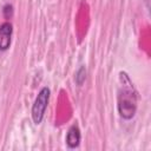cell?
Listing matches in <instances>:
<instances>
[{"instance_id":"cell-1","label":"cell","mask_w":151,"mask_h":151,"mask_svg":"<svg viewBox=\"0 0 151 151\" xmlns=\"http://www.w3.org/2000/svg\"><path fill=\"white\" fill-rule=\"evenodd\" d=\"M122 86L118 91V112L122 118L131 119L137 110V92L134 91L129 76L125 72L119 73Z\"/></svg>"},{"instance_id":"cell-4","label":"cell","mask_w":151,"mask_h":151,"mask_svg":"<svg viewBox=\"0 0 151 151\" xmlns=\"http://www.w3.org/2000/svg\"><path fill=\"white\" fill-rule=\"evenodd\" d=\"M79 143H80V131H79V127L77 125H73L70 127V130L67 132L66 144L68 147L74 149L79 145Z\"/></svg>"},{"instance_id":"cell-3","label":"cell","mask_w":151,"mask_h":151,"mask_svg":"<svg viewBox=\"0 0 151 151\" xmlns=\"http://www.w3.org/2000/svg\"><path fill=\"white\" fill-rule=\"evenodd\" d=\"M12 32H13V27L9 22H4L0 26V51L8 50L11 45Z\"/></svg>"},{"instance_id":"cell-5","label":"cell","mask_w":151,"mask_h":151,"mask_svg":"<svg viewBox=\"0 0 151 151\" xmlns=\"http://www.w3.org/2000/svg\"><path fill=\"white\" fill-rule=\"evenodd\" d=\"M85 78H86V70H85V67H80V68H79V71L77 72L76 81H77L79 85H81V84H83V81L85 80Z\"/></svg>"},{"instance_id":"cell-2","label":"cell","mask_w":151,"mask_h":151,"mask_svg":"<svg viewBox=\"0 0 151 151\" xmlns=\"http://www.w3.org/2000/svg\"><path fill=\"white\" fill-rule=\"evenodd\" d=\"M48 99H50V88L48 87H42L35 100H34V104L32 106V118H33V122L35 124H40L42 118H44V113H45V110L47 107V104H48Z\"/></svg>"}]
</instances>
